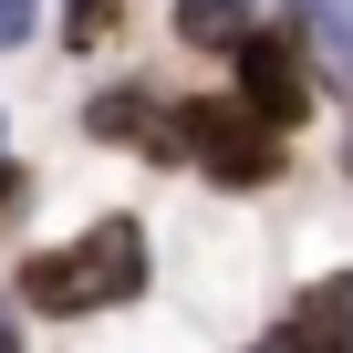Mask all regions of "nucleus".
Here are the masks:
<instances>
[{"label": "nucleus", "mask_w": 353, "mask_h": 353, "mask_svg": "<svg viewBox=\"0 0 353 353\" xmlns=\"http://www.w3.org/2000/svg\"><path fill=\"white\" fill-rule=\"evenodd\" d=\"M270 343H353V270H332V281H312L281 322H270Z\"/></svg>", "instance_id": "nucleus-5"}, {"label": "nucleus", "mask_w": 353, "mask_h": 353, "mask_svg": "<svg viewBox=\"0 0 353 353\" xmlns=\"http://www.w3.org/2000/svg\"><path fill=\"white\" fill-rule=\"evenodd\" d=\"M11 291H21V312H42V322H73V312H114V301H135V291H145V219H94L83 239L21 260Z\"/></svg>", "instance_id": "nucleus-1"}, {"label": "nucleus", "mask_w": 353, "mask_h": 353, "mask_svg": "<svg viewBox=\"0 0 353 353\" xmlns=\"http://www.w3.org/2000/svg\"><path fill=\"white\" fill-rule=\"evenodd\" d=\"M21 208H32V166H11V156H0V229H11Z\"/></svg>", "instance_id": "nucleus-10"}, {"label": "nucleus", "mask_w": 353, "mask_h": 353, "mask_svg": "<svg viewBox=\"0 0 353 353\" xmlns=\"http://www.w3.org/2000/svg\"><path fill=\"white\" fill-rule=\"evenodd\" d=\"M250 32V0H176V42H198V52H229Z\"/></svg>", "instance_id": "nucleus-6"}, {"label": "nucleus", "mask_w": 353, "mask_h": 353, "mask_svg": "<svg viewBox=\"0 0 353 353\" xmlns=\"http://www.w3.org/2000/svg\"><path fill=\"white\" fill-rule=\"evenodd\" d=\"M291 21H301L312 42H332V52H353V0H291Z\"/></svg>", "instance_id": "nucleus-8"}, {"label": "nucleus", "mask_w": 353, "mask_h": 353, "mask_svg": "<svg viewBox=\"0 0 353 353\" xmlns=\"http://www.w3.org/2000/svg\"><path fill=\"white\" fill-rule=\"evenodd\" d=\"M166 135H176V156H198L219 188H270L281 156H291V135H270L239 94H188V104H166Z\"/></svg>", "instance_id": "nucleus-2"}, {"label": "nucleus", "mask_w": 353, "mask_h": 353, "mask_svg": "<svg viewBox=\"0 0 353 353\" xmlns=\"http://www.w3.org/2000/svg\"><path fill=\"white\" fill-rule=\"evenodd\" d=\"M0 42H11V52L42 42V0H0Z\"/></svg>", "instance_id": "nucleus-9"}, {"label": "nucleus", "mask_w": 353, "mask_h": 353, "mask_svg": "<svg viewBox=\"0 0 353 353\" xmlns=\"http://www.w3.org/2000/svg\"><path fill=\"white\" fill-rule=\"evenodd\" d=\"M125 32V0H63V52H104Z\"/></svg>", "instance_id": "nucleus-7"}, {"label": "nucleus", "mask_w": 353, "mask_h": 353, "mask_svg": "<svg viewBox=\"0 0 353 353\" xmlns=\"http://www.w3.org/2000/svg\"><path fill=\"white\" fill-rule=\"evenodd\" d=\"M229 63H239V104H250L270 135L312 125V42H301V32H281V21H250V32L229 42Z\"/></svg>", "instance_id": "nucleus-3"}, {"label": "nucleus", "mask_w": 353, "mask_h": 353, "mask_svg": "<svg viewBox=\"0 0 353 353\" xmlns=\"http://www.w3.org/2000/svg\"><path fill=\"white\" fill-rule=\"evenodd\" d=\"M83 135H94V145H135V156H156V166H188L176 135H166V104H156L145 83H104V94L83 104Z\"/></svg>", "instance_id": "nucleus-4"}]
</instances>
